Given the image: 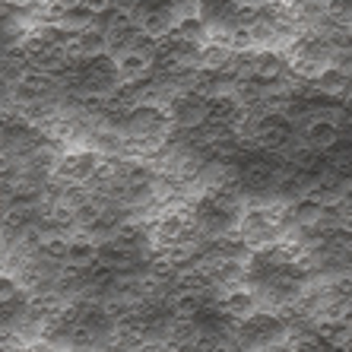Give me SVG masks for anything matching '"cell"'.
Masks as SVG:
<instances>
[{
    "instance_id": "cell-1",
    "label": "cell",
    "mask_w": 352,
    "mask_h": 352,
    "mask_svg": "<svg viewBox=\"0 0 352 352\" xmlns=\"http://www.w3.org/2000/svg\"><path fill=\"white\" fill-rule=\"evenodd\" d=\"M111 60H115V74H118V82H121V86H140V82H149L153 67H156V60L149 58V54H143V51H131V48L111 54Z\"/></svg>"
},
{
    "instance_id": "cell-2",
    "label": "cell",
    "mask_w": 352,
    "mask_h": 352,
    "mask_svg": "<svg viewBox=\"0 0 352 352\" xmlns=\"http://www.w3.org/2000/svg\"><path fill=\"white\" fill-rule=\"evenodd\" d=\"M340 124L333 121H324V118H308V124L302 127V143L314 153H327V149L336 146V140H340Z\"/></svg>"
},
{
    "instance_id": "cell-3",
    "label": "cell",
    "mask_w": 352,
    "mask_h": 352,
    "mask_svg": "<svg viewBox=\"0 0 352 352\" xmlns=\"http://www.w3.org/2000/svg\"><path fill=\"white\" fill-rule=\"evenodd\" d=\"M232 58H235V51H232L229 45L210 38L200 45V51H197V70H204V74H226Z\"/></svg>"
},
{
    "instance_id": "cell-4",
    "label": "cell",
    "mask_w": 352,
    "mask_h": 352,
    "mask_svg": "<svg viewBox=\"0 0 352 352\" xmlns=\"http://www.w3.org/2000/svg\"><path fill=\"white\" fill-rule=\"evenodd\" d=\"M349 86H352V76L346 74L343 67H336V64L327 67L318 80H311V89L318 92V96H324V98H343L346 92H349Z\"/></svg>"
},
{
    "instance_id": "cell-5",
    "label": "cell",
    "mask_w": 352,
    "mask_h": 352,
    "mask_svg": "<svg viewBox=\"0 0 352 352\" xmlns=\"http://www.w3.org/2000/svg\"><path fill=\"white\" fill-rule=\"evenodd\" d=\"M181 41H190V45H204L210 41V23L204 16H197V13H181L178 23L172 29Z\"/></svg>"
},
{
    "instance_id": "cell-6",
    "label": "cell",
    "mask_w": 352,
    "mask_h": 352,
    "mask_svg": "<svg viewBox=\"0 0 352 352\" xmlns=\"http://www.w3.org/2000/svg\"><path fill=\"white\" fill-rule=\"evenodd\" d=\"M111 7H115V0H82L80 3V10L82 13H89L92 19H102Z\"/></svg>"
},
{
    "instance_id": "cell-7",
    "label": "cell",
    "mask_w": 352,
    "mask_h": 352,
    "mask_svg": "<svg viewBox=\"0 0 352 352\" xmlns=\"http://www.w3.org/2000/svg\"><path fill=\"white\" fill-rule=\"evenodd\" d=\"M48 3V10H54V13H70V10H80L82 0H45Z\"/></svg>"
}]
</instances>
